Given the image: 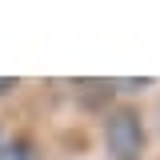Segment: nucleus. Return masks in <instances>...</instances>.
<instances>
[{
  "label": "nucleus",
  "instance_id": "f257e3e1",
  "mask_svg": "<svg viewBox=\"0 0 160 160\" xmlns=\"http://www.w3.org/2000/svg\"><path fill=\"white\" fill-rule=\"evenodd\" d=\"M100 140H104V152L108 160H144L148 152V128L144 116L132 104H116L100 116Z\"/></svg>",
  "mask_w": 160,
  "mask_h": 160
},
{
  "label": "nucleus",
  "instance_id": "f03ea898",
  "mask_svg": "<svg viewBox=\"0 0 160 160\" xmlns=\"http://www.w3.org/2000/svg\"><path fill=\"white\" fill-rule=\"evenodd\" d=\"M0 160H36V140L28 132H12L0 140Z\"/></svg>",
  "mask_w": 160,
  "mask_h": 160
},
{
  "label": "nucleus",
  "instance_id": "7ed1b4c3",
  "mask_svg": "<svg viewBox=\"0 0 160 160\" xmlns=\"http://www.w3.org/2000/svg\"><path fill=\"white\" fill-rule=\"evenodd\" d=\"M112 88L116 92H144V88H152V80H112Z\"/></svg>",
  "mask_w": 160,
  "mask_h": 160
},
{
  "label": "nucleus",
  "instance_id": "20e7f679",
  "mask_svg": "<svg viewBox=\"0 0 160 160\" xmlns=\"http://www.w3.org/2000/svg\"><path fill=\"white\" fill-rule=\"evenodd\" d=\"M16 88H20V80H16V76H0V100H4V96H12Z\"/></svg>",
  "mask_w": 160,
  "mask_h": 160
},
{
  "label": "nucleus",
  "instance_id": "39448f33",
  "mask_svg": "<svg viewBox=\"0 0 160 160\" xmlns=\"http://www.w3.org/2000/svg\"><path fill=\"white\" fill-rule=\"evenodd\" d=\"M156 132H160V100H156Z\"/></svg>",
  "mask_w": 160,
  "mask_h": 160
},
{
  "label": "nucleus",
  "instance_id": "423d86ee",
  "mask_svg": "<svg viewBox=\"0 0 160 160\" xmlns=\"http://www.w3.org/2000/svg\"><path fill=\"white\" fill-rule=\"evenodd\" d=\"M0 140H4V128H0Z\"/></svg>",
  "mask_w": 160,
  "mask_h": 160
}]
</instances>
